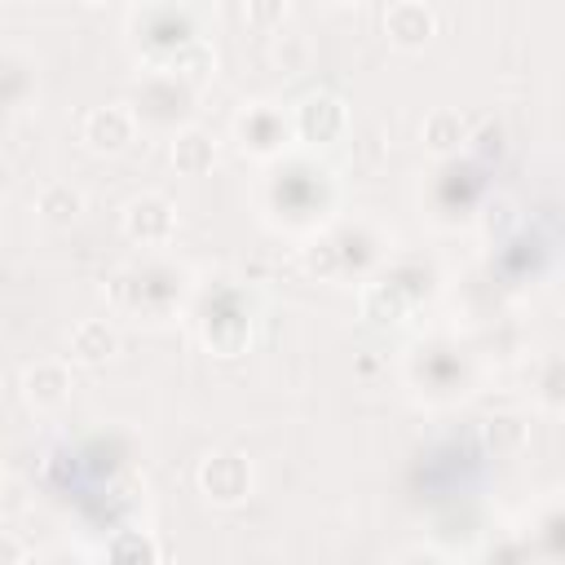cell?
<instances>
[{
  "label": "cell",
  "instance_id": "obj_1",
  "mask_svg": "<svg viewBox=\"0 0 565 565\" xmlns=\"http://www.w3.org/2000/svg\"><path fill=\"white\" fill-rule=\"evenodd\" d=\"M199 490H203L212 503H221V508L243 503V499L252 494V468H247V459L234 455V450L207 455V459L199 463Z\"/></svg>",
  "mask_w": 565,
  "mask_h": 565
},
{
  "label": "cell",
  "instance_id": "obj_2",
  "mask_svg": "<svg viewBox=\"0 0 565 565\" xmlns=\"http://www.w3.org/2000/svg\"><path fill=\"white\" fill-rule=\"evenodd\" d=\"M344 124H349V110H344V102H340L335 93H309V97L296 106V115H291V132H296L305 146H327V141H335V137L344 132Z\"/></svg>",
  "mask_w": 565,
  "mask_h": 565
},
{
  "label": "cell",
  "instance_id": "obj_3",
  "mask_svg": "<svg viewBox=\"0 0 565 565\" xmlns=\"http://www.w3.org/2000/svg\"><path fill=\"white\" fill-rule=\"evenodd\" d=\"M124 234L141 247H163L177 234V207L163 194H137L124 207Z\"/></svg>",
  "mask_w": 565,
  "mask_h": 565
},
{
  "label": "cell",
  "instance_id": "obj_4",
  "mask_svg": "<svg viewBox=\"0 0 565 565\" xmlns=\"http://www.w3.org/2000/svg\"><path fill=\"white\" fill-rule=\"evenodd\" d=\"M433 31H437V18L419 0H393L384 9V35L397 49H424L433 40Z\"/></svg>",
  "mask_w": 565,
  "mask_h": 565
},
{
  "label": "cell",
  "instance_id": "obj_5",
  "mask_svg": "<svg viewBox=\"0 0 565 565\" xmlns=\"http://www.w3.org/2000/svg\"><path fill=\"white\" fill-rule=\"evenodd\" d=\"M137 132V110L132 106H97L84 119V141L97 154H119Z\"/></svg>",
  "mask_w": 565,
  "mask_h": 565
},
{
  "label": "cell",
  "instance_id": "obj_6",
  "mask_svg": "<svg viewBox=\"0 0 565 565\" xmlns=\"http://www.w3.org/2000/svg\"><path fill=\"white\" fill-rule=\"evenodd\" d=\"M287 132H291V124L274 106H265V102L260 106H247L238 115V146L247 154H278L287 146Z\"/></svg>",
  "mask_w": 565,
  "mask_h": 565
},
{
  "label": "cell",
  "instance_id": "obj_7",
  "mask_svg": "<svg viewBox=\"0 0 565 565\" xmlns=\"http://www.w3.org/2000/svg\"><path fill=\"white\" fill-rule=\"evenodd\" d=\"M358 305H362V318H366V322L393 327V322H402V318L411 313L415 296H411L402 282H393V278H380V282H366V287H362Z\"/></svg>",
  "mask_w": 565,
  "mask_h": 565
},
{
  "label": "cell",
  "instance_id": "obj_8",
  "mask_svg": "<svg viewBox=\"0 0 565 565\" xmlns=\"http://www.w3.org/2000/svg\"><path fill=\"white\" fill-rule=\"evenodd\" d=\"M22 397L35 406V411H53L71 397V371L62 362H35L26 366L22 375Z\"/></svg>",
  "mask_w": 565,
  "mask_h": 565
},
{
  "label": "cell",
  "instance_id": "obj_9",
  "mask_svg": "<svg viewBox=\"0 0 565 565\" xmlns=\"http://www.w3.org/2000/svg\"><path fill=\"white\" fill-rule=\"evenodd\" d=\"M119 353V331L106 322V318H84L75 322L71 331V358L84 362V366H102Z\"/></svg>",
  "mask_w": 565,
  "mask_h": 565
},
{
  "label": "cell",
  "instance_id": "obj_10",
  "mask_svg": "<svg viewBox=\"0 0 565 565\" xmlns=\"http://www.w3.org/2000/svg\"><path fill=\"white\" fill-rule=\"evenodd\" d=\"M472 141V128H468V119L459 115V110H433L428 119H424V146L433 150V154H459L463 146Z\"/></svg>",
  "mask_w": 565,
  "mask_h": 565
},
{
  "label": "cell",
  "instance_id": "obj_11",
  "mask_svg": "<svg viewBox=\"0 0 565 565\" xmlns=\"http://www.w3.org/2000/svg\"><path fill=\"white\" fill-rule=\"evenodd\" d=\"M168 159H172V168H177L181 177H203V172L212 168V159H216V146H212L207 132H199V128H181V132H172Z\"/></svg>",
  "mask_w": 565,
  "mask_h": 565
},
{
  "label": "cell",
  "instance_id": "obj_12",
  "mask_svg": "<svg viewBox=\"0 0 565 565\" xmlns=\"http://www.w3.org/2000/svg\"><path fill=\"white\" fill-rule=\"evenodd\" d=\"M35 212H40V221H49V225H71V221H79V212H84V194H79L75 185H66V181H49V185L40 190V199H35Z\"/></svg>",
  "mask_w": 565,
  "mask_h": 565
},
{
  "label": "cell",
  "instance_id": "obj_13",
  "mask_svg": "<svg viewBox=\"0 0 565 565\" xmlns=\"http://www.w3.org/2000/svg\"><path fill=\"white\" fill-rule=\"evenodd\" d=\"M481 437H486V450L494 459H508V455H521L525 441H530V428L516 419V415H490L481 424Z\"/></svg>",
  "mask_w": 565,
  "mask_h": 565
},
{
  "label": "cell",
  "instance_id": "obj_14",
  "mask_svg": "<svg viewBox=\"0 0 565 565\" xmlns=\"http://www.w3.org/2000/svg\"><path fill=\"white\" fill-rule=\"evenodd\" d=\"M168 71H172V75H181L185 84L203 88V84H207V75L216 71V57H212V49H207L203 40H190L185 49H177V53L168 57Z\"/></svg>",
  "mask_w": 565,
  "mask_h": 565
},
{
  "label": "cell",
  "instance_id": "obj_15",
  "mask_svg": "<svg viewBox=\"0 0 565 565\" xmlns=\"http://www.w3.org/2000/svg\"><path fill=\"white\" fill-rule=\"evenodd\" d=\"M305 269L309 274H318V278H340V269H344V252H340V243L335 238H309L305 243Z\"/></svg>",
  "mask_w": 565,
  "mask_h": 565
},
{
  "label": "cell",
  "instance_id": "obj_16",
  "mask_svg": "<svg viewBox=\"0 0 565 565\" xmlns=\"http://www.w3.org/2000/svg\"><path fill=\"white\" fill-rule=\"evenodd\" d=\"M534 393H539V402H543V406L565 411V358H547V362L539 366Z\"/></svg>",
  "mask_w": 565,
  "mask_h": 565
},
{
  "label": "cell",
  "instance_id": "obj_17",
  "mask_svg": "<svg viewBox=\"0 0 565 565\" xmlns=\"http://www.w3.org/2000/svg\"><path fill=\"white\" fill-rule=\"evenodd\" d=\"M287 0H243V18H247V26H256V31H282V22H287Z\"/></svg>",
  "mask_w": 565,
  "mask_h": 565
},
{
  "label": "cell",
  "instance_id": "obj_18",
  "mask_svg": "<svg viewBox=\"0 0 565 565\" xmlns=\"http://www.w3.org/2000/svg\"><path fill=\"white\" fill-rule=\"evenodd\" d=\"M274 62H278L287 75L305 71V62H309V40L296 35V31H282V35L274 40Z\"/></svg>",
  "mask_w": 565,
  "mask_h": 565
},
{
  "label": "cell",
  "instance_id": "obj_19",
  "mask_svg": "<svg viewBox=\"0 0 565 565\" xmlns=\"http://www.w3.org/2000/svg\"><path fill=\"white\" fill-rule=\"evenodd\" d=\"M106 552H110L115 561H128V556H137V561H159V547H154L150 539H137V534H128V539L110 543Z\"/></svg>",
  "mask_w": 565,
  "mask_h": 565
},
{
  "label": "cell",
  "instance_id": "obj_20",
  "mask_svg": "<svg viewBox=\"0 0 565 565\" xmlns=\"http://www.w3.org/2000/svg\"><path fill=\"white\" fill-rule=\"evenodd\" d=\"M516 216H512V203L508 199H490L486 203V230L494 234V230H503V225H512Z\"/></svg>",
  "mask_w": 565,
  "mask_h": 565
},
{
  "label": "cell",
  "instance_id": "obj_21",
  "mask_svg": "<svg viewBox=\"0 0 565 565\" xmlns=\"http://www.w3.org/2000/svg\"><path fill=\"white\" fill-rule=\"evenodd\" d=\"M477 150H481V154H499V150H503V128H499V124H486V128L477 132Z\"/></svg>",
  "mask_w": 565,
  "mask_h": 565
},
{
  "label": "cell",
  "instance_id": "obj_22",
  "mask_svg": "<svg viewBox=\"0 0 565 565\" xmlns=\"http://www.w3.org/2000/svg\"><path fill=\"white\" fill-rule=\"evenodd\" d=\"M88 4H97V0H88Z\"/></svg>",
  "mask_w": 565,
  "mask_h": 565
}]
</instances>
